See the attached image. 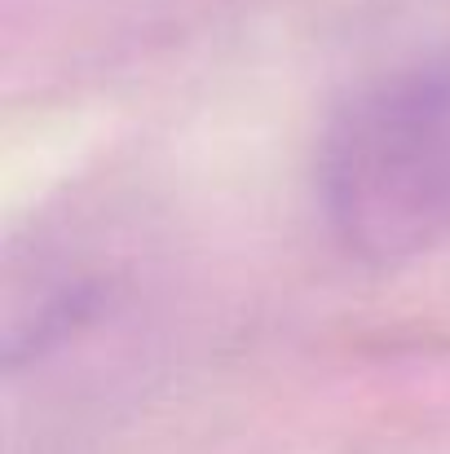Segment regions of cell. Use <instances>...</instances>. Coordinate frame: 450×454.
Listing matches in <instances>:
<instances>
[{"label":"cell","instance_id":"1","mask_svg":"<svg viewBox=\"0 0 450 454\" xmlns=\"http://www.w3.org/2000/svg\"><path fill=\"white\" fill-rule=\"evenodd\" d=\"M322 212L371 265L450 243V67H415L353 93L318 154Z\"/></svg>","mask_w":450,"mask_h":454}]
</instances>
